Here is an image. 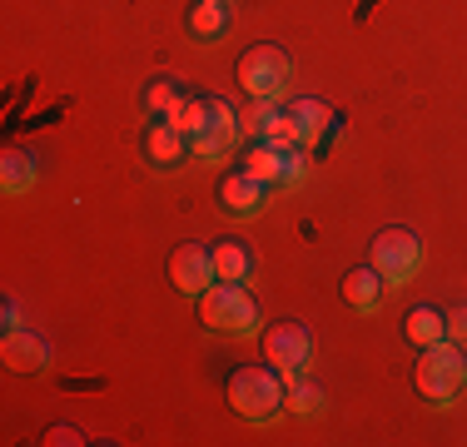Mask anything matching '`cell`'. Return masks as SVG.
Returning a JSON list of instances; mask_svg holds the SVG:
<instances>
[{"label":"cell","mask_w":467,"mask_h":447,"mask_svg":"<svg viewBox=\"0 0 467 447\" xmlns=\"http://www.w3.org/2000/svg\"><path fill=\"white\" fill-rule=\"evenodd\" d=\"M284 393H288V383H284V373L274 363H244V368H234L229 388H224L229 408L239 412L244 422H259V428L284 412Z\"/></svg>","instance_id":"6da1fadb"},{"label":"cell","mask_w":467,"mask_h":447,"mask_svg":"<svg viewBox=\"0 0 467 447\" xmlns=\"http://www.w3.org/2000/svg\"><path fill=\"white\" fill-rule=\"evenodd\" d=\"M413 383H418V398L428 402V408H452L458 393L467 388V353H462V343L442 338V343H432V348H418Z\"/></svg>","instance_id":"7a4b0ae2"},{"label":"cell","mask_w":467,"mask_h":447,"mask_svg":"<svg viewBox=\"0 0 467 447\" xmlns=\"http://www.w3.org/2000/svg\"><path fill=\"white\" fill-rule=\"evenodd\" d=\"M199 318L209 333H224V338L259 333V304H254L249 284H209L199 294Z\"/></svg>","instance_id":"3957f363"},{"label":"cell","mask_w":467,"mask_h":447,"mask_svg":"<svg viewBox=\"0 0 467 447\" xmlns=\"http://www.w3.org/2000/svg\"><path fill=\"white\" fill-rule=\"evenodd\" d=\"M368 264L383 274L388 288L408 284V278L422 268V244H418V234H413V229H398V224H393V229H383V234H373Z\"/></svg>","instance_id":"277c9868"},{"label":"cell","mask_w":467,"mask_h":447,"mask_svg":"<svg viewBox=\"0 0 467 447\" xmlns=\"http://www.w3.org/2000/svg\"><path fill=\"white\" fill-rule=\"evenodd\" d=\"M288 75H294V65L279 45H249L239 55V85L249 99H279L288 89Z\"/></svg>","instance_id":"5b68a950"},{"label":"cell","mask_w":467,"mask_h":447,"mask_svg":"<svg viewBox=\"0 0 467 447\" xmlns=\"http://www.w3.org/2000/svg\"><path fill=\"white\" fill-rule=\"evenodd\" d=\"M264 363H274L284 378H304L308 363H314V333H308V323L284 318L274 328H264Z\"/></svg>","instance_id":"8992f818"},{"label":"cell","mask_w":467,"mask_h":447,"mask_svg":"<svg viewBox=\"0 0 467 447\" xmlns=\"http://www.w3.org/2000/svg\"><path fill=\"white\" fill-rule=\"evenodd\" d=\"M269 194H274V189L264 184V179H254L249 170H229L224 179H219V189H214L219 209H224L229 219H254V214H264V209H269Z\"/></svg>","instance_id":"52a82bcc"},{"label":"cell","mask_w":467,"mask_h":447,"mask_svg":"<svg viewBox=\"0 0 467 447\" xmlns=\"http://www.w3.org/2000/svg\"><path fill=\"white\" fill-rule=\"evenodd\" d=\"M170 284L180 288L184 298H199L209 284H219L214 249H204V244H180V249L170 254Z\"/></svg>","instance_id":"ba28073f"},{"label":"cell","mask_w":467,"mask_h":447,"mask_svg":"<svg viewBox=\"0 0 467 447\" xmlns=\"http://www.w3.org/2000/svg\"><path fill=\"white\" fill-rule=\"evenodd\" d=\"M288 115H294L298 144H304L308 154H318L333 134H338V115H333L324 99H294V105H288Z\"/></svg>","instance_id":"9c48e42d"},{"label":"cell","mask_w":467,"mask_h":447,"mask_svg":"<svg viewBox=\"0 0 467 447\" xmlns=\"http://www.w3.org/2000/svg\"><path fill=\"white\" fill-rule=\"evenodd\" d=\"M189 134L174 130L170 120H150V130H144V160L154 164V170H174V164L189 160Z\"/></svg>","instance_id":"30bf717a"},{"label":"cell","mask_w":467,"mask_h":447,"mask_svg":"<svg viewBox=\"0 0 467 447\" xmlns=\"http://www.w3.org/2000/svg\"><path fill=\"white\" fill-rule=\"evenodd\" d=\"M343 304L348 308H358V313H378V304H383V274H378L373 264H358V268H348L343 274Z\"/></svg>","instance_id":"8fae6325"},{"label":"cell","mask_w":467,"mask_h":447,"mask_svg":"<svg viewBox=\"0 0 467 447\" xmlns=\"http://www.w3.org/2000/svg\"><path fill=\"white\" fill-rule=\"evenodd\" d=\"M0 358H5V368H16V373H40V368L50 363V348H46V338H36V333L10 328Z\"/></svg>","instance_id":"7c38bea8"},{"label":"cell","mask_w":467,"mask_h":447,"mask_svg":"<svg viewBox=\"0 0 467 447\" xmlns=\"http://www.w3.org/2000/svg\"><path fill=\"white\" fill-rule=\"evenodd\" d=\"M254 268H259V259H254V249L244 239H219L214 244V274H219V284H249Z\"/></svg>","instance_id":"4fadbf2b"},{"label":"cell","mask_w":467,"mask_h":447,"mask_svg":"<svg viewBox=\"0 0 467 447\" xmlns=\"http://www.w3.org/2000/svg\"><path fill=\"white\" fill-rule=\"evenodd\" d=\"M184 95H189V89L174 80V75H154V80L140 89V109H144L150 120H170L174 109L184 105Z\"/></svg>","instance_id":"5bb4252c"},{"label":"cell","mask_w":467,"mask_h":447,"mask_svg":"<svg viewBox=\"0 0 467 447\" xmlns=\"http://www.w3.org/2000/svg\"><path fill=\"white\" fill-rule=\"evenodd\" d=\"M403 333H408V343H413V348H432V343L448 338V313L432 308V304H418V308H408Z\"/></svg>","instance_id":"9a60e30c"},{"label":"cell","mask_w":467,"mask_h":447,"mask_svg":"<svg viewBox=\"0 0 467 447\" xmlns=\"http://www.w3.org/2000/svg\"><path fill=\"white\" fill-rule=\"evenodd\" d=\"M239 140H244V130L239 125H209L204 134H194L189 140V150H194V160H204V164H224L234 150H239Z\"/></svg>","instance_id":"2e32d148"},{"label":"cell","mask_w":467,"mask_h":447,"mask_svg":"<svg viewBox=\"0 0 467 447\" xmlns=\"http://www.w3.org/2000/svg\"><path fill=\"white\" fill-rule=\"evenodd\" d=\"M284 154H288V150H279V144L254 140L249 150H244V164H239V170H249L254 179H264L269 189H284Z\"/></svg>","instance_id":"e0dca14e"},{"label":"cell","mask_w":467,"mask_h":447,"mask_svg":"<svg viewBox=\"0 0 467 447\" xmlns=\"http://www.w3.org/2000/svg\"><path fill=\"white\" fill-rule=\"evenodd\" d=\"M0 189H5V194H30V189H36V154L30 150L0 154Z\"/></svg>","instance_id":"ac0fdd59"},{"label":"cell","mask_w":467,"mask_h":447,"mask_svg":"<svg viewBox=\"0 0 467 447\" xmlns=\"http://www.w3.org/2000/svg\"><path fill=\"white\" fill-rule=\"evenodd\" d=\"M229 20H234L229 0H194V5H189V30H194L199 40H219L229 30Z\"/></svg>","instance_id":"d6986e66"},{"label":"cell","mask_w":467,"mask_h":447,"mask_svg":"<svg viewBox=\"0 0 467 447\" xmlns=\"http://www.w3.org/2000/svg\"><path fill=\"white\" fill-rule=\"evenodd\" d=\"M259 140H264V144H279V150H298V125H294V115H288V109H279L274 99L264 105Z\"/></svg>","instance_id":"ffe728a7"},{"label":"cell","mask_w":467,"mask_h":447,"mask_svg":"<svg viewBox=\"0 0 467 447\" xmlns=\"http://www.w3.org/2000/svg\"><path fill=\"white\" fill-rule=\"evenodd\" d=\"M284 383H288L284 412H294V418H314V412H324V388L308 383V373L304 378H284Z\"/></svg>","instance_id":"44dd1931"},{"label":"cell","mask_w":467,"mask_h":447,"mask_svg":"<svg viewBox=\"0 0 467 447\" xmlns=\"http://www.w3.org/2000/svg\"><path fill=\"white\" fill-rule=\"evenodd\" d=\"M170 125L184 130L189 140H194V134H204L209 125H214V105H209V95H184V105L170 115Z\"/></svg>","instance_id":"7402d4cb"},{"label":"cell","mask_w":467,"mask_h":447,"mask_svg":"<svg viewBox=\"0 0 467 447\" xmlns=\"http://www.w3.org/2000/svg\"><path fill=\"white\" fill-rule=\"evenodd\" d=\"M304 174H308V150L298 144V150H288V154H284V189L304 184Z\"/></svg>","instance_id":"603a6c76"},{"label":"cell","mask_w":467,"mask_h":447,"mask_svg":"<svg viewBox=\"0 0 467 447\" xmlns=\"http://www.w3.org/2000/svg\"><path fill=\"white\" fill-rule=\"evenodd\" d=\"M448 338H452V343H467V308L448 313Z\"/></svg>","instance_id":"cb8c5ba5"},{"label":"cell","mask_w":467,"mask_h":447,"mask_svg":"<svg viewBox=\"0 0 467 447\" xmlns=\"http://www.w3.org/2000/svg\"><path fill=\"white\" fill-rule=\"evenodd\" d=\"M40 442H50V447L70 442V447H75V442H85V438H80V432H75V428H50V432H46V438H40Z\"/></svg>","instance_id":"d4e9b609"},{"label":"cell","mask_w":467,"mask_h":447,"mask_svg":"<svg viewBox=\"0 0 467 447\" xmlns=\"http://www.w3.org/2000/svg\"><path fill=\"white\" fill-rule=\"evenodd\" d=\"M10 328H20V308H16V298H5V333Z\"/></svg>","instance_id":"484cf974"}]
</instances>
